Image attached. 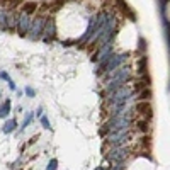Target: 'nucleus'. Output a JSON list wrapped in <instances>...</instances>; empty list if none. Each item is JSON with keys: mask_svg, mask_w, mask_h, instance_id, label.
Segmentation results:
<instances>
[{"mask_svg": "<svg viewBox=\"0 0 170 170\" xmlns=\"http://www.w3.org/2000/svg\"><path fill=\"white\" fill-rule=\"evenodd\" d=\"M124 157H126L124 148H114V150L109 153V160H113V162H119V160H122Z\"/></svg>", "mask_w": 170, "mask_h": 170, "instance_id": "nucleus-1", "label": "nucleus"}, {"mask_svg": "<svg viewBox=\"0 0 170 170\" xmlns=\"http://www.w3.org/2000/svg\"><path fill=\"white\" fill-rule=\"evenodd\" d=\"M21 7H22V12L26 14V16H32V14L39 9V5L36 2H24Z\"/></svg>", "mask_w": 170, "mask_h": 170, "instance_id": "nucleus-2", "label": "nucleus"}, {"mask_svg": "<svg viewBox=\"0 0 170 170\" xmlns=\"http://www.w3.org/2000/svg\"><path fill=\"white\" fill-rule=\"evenodd\" d=\"M10 113V100H5V102L0 106V117H7Z\"/></svg>", "mask_w": 170, "mask_h": 170, "instance_id": "nucleus-3", "label": "nucleus"}, {"mask_svg": "<svg viewBox=\"0 0 170 170\" xmlns=\"http://www.w3.org/2000/svg\"><path fill=\"white\" fill-rule=\"evenodd\" d=\"M16 126H17L16 119H10V121H7V124L3 126V133H12V131H16Z\"/></svg>", "mask_w": 170, "mask_h": 170, "instance_id": "nucleus-4", "label": "nucleus"}, {"mask_svg": "<svg viewBox=\"0 0 170 170\" xmlns=\"http://www.w3.org/2000/svg\"><path fill=\"white\" fill-rule=\"evenodd\" d=\"M41 124H43V128H46V129H49V128H51V126H49V121H48V117H44V116H43V117H41Z\"/></svg>", "mask_w": 170, "mask_h": 170, "instance_id": "nucleus-5", "label": "nucleus"}, {"mask_svg": "<svg viewBox=\"0 0 170 170\" xmlns=\"http://www.w3.org/2000/svg\"><path fill=\"white\" fill-rule=\"evenodd\" d=\"M56 165H58V162L55 160V158H53V160L48 163V168H46V170H56Z\"/></svg>", "mask_w": 170, "mask_h": 170, "instance_id": "nucleus-6", "label": "nucleus"}, {"mask_svg": "<svg viewBox=\"0 0 170 170\" xmlns=\"http://www.w3.org/2000/svg\"><path fill=\"white\" fill-rule=\"evenodd\" d=\"M0 7H2V9H9V7H10V0H0Z\"/></svg>", "mask_w": 170, "mask_h": 170, "instance_id": "nucleus-7", "label": "nucleus"}, {"mask_svg": "<svg viewBox=\"0 0 170 170\" xmlns=\"http://www.w3.org/2000/svg\"><path fill=\"white\" fill-rule=\"evenodd\" d=\"M26 94H27L29 97H34V95H36V92L31 89V87H27V89H26Z\"/></svg>", "mask_w": 170, "mask_h": 170, "instance_id": "nucleus-8", "label": "nucleus"}, {"mask_svg": "<svg viewBox=\"0 0 170 170\" xmlns=\"http://www.w3.org/2000/svg\"><path fill=\"white\" fill-rule=\"evenodd\" d=\"M0 78H3V80H7V82H9V80H12V78H10L9 75L5 73V71H2V73H0Z\"/></svg>", "mask_w": 170, "mask_h": 170, "instance_id": "nucleus-9", "label": "nucleus"}, {"mask_svg": "<svg viewBox=\"0 0 170 170\" xmlns=\"http://www.w3.org/2000/svg\"><path fill=\"white\" fill-rule=\"evenodd\" d=\"M31 119H32V116H31V114H29V116H27V117H26V121H24V124H22V126H24V128H26V126L29 124V122H31Z\"/></svg>", "mask_w": 170, "mask_h": 170, "instance_id": "nucleus-10", "label": "nucleus"}]
</instances>
